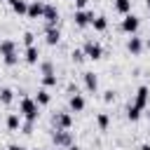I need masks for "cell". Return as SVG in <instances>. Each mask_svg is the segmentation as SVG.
<instances>
[{
	"mask_svg": "<svg viewBox=\"0 0 150 150\" xmlns=\"http://www.w3.org/2000/svg\"><path fill=\"white\" fill-rule=\"evenodd\" d=\"M19 112H21V117H23V120L38 122V117H40V105L35 103V98L23 96V98H21V105H19Z\"/></svg>",
	"mask_w": 150,
	"mask_h": 150,
	"instance_id": "1",
	"label": "cell"
},
{
	"mask_svg": "<svg viewBox=\"0 0 150 150\" xmlns=\"http://www.w3.org/2000/svg\"><path fill=\"white\" fill-rule=\"evenodd\" d=\"M52 143H54L56 148H68V145L73 143V134H70L68 129H54V131H52Z\"/></svg>",
	"mask_w": 150,
	"mask_h": 150,
	"instance_id": "2",
	"label": "cell"
},
{
	"mask_svg": "<svg viewBox=\"0 0 150 150\" xmlns=\"http://www.w3.org/2000/svg\"><path fill=\"white\" fill-rule=\"evenodd\" d=\"M138 26H141V19H138L136 14H131V12H129V14H124V19H122V26H120V28H122L124 33L134 35V33L138 30Z\"/></svg>",
	"mask_w": 150,
	"mask_h": 150,
	"instance_id": "3",
	"label": "cell"
},
{
	"mask_svg": "<svg viewBox=\"0 0 150 150\" xmlns=\"http://www.w3.org/2000/svg\"><path fill=\"white\" fill-rule=\"evenodd\" d=\"M82 52H84V56H87V59H91V61H98V59L103 56V47H101L98 42H94V40H87Z\"/></svg>",
	"mask_w": 150,
	"mask_h": 150,
	"instance_id": "4",
	"label": "cell"
},
{
	"mask_svg": "<svg viewBox=\"0 0 150 150\" xmlns=\"http://www.w3.org/2000/svg\"><path fill=\"white\" fill-rule=\"evenodd\" d=\"M91 19H94V12H89V9H75L73 21H75L77 28H87V26H91Z\"/></svg>",
	"mask_w": 150,
	"mask_h": 150,
	"instance_id": "5",
	"label": "cell"
},
{
	"mask_svg": "<svg viewBox=\"0 0 150 150\" xmlns=\"http://www.w3.org/2000/svg\"><path fill=\"white\" fill-rule=\"evenodd\" d=\"M42 19L47 23V28H54L59 23V9L54 5H45V12H42Z\"/></svg>",
	"mask_w": 150,
	"mask_h": 150,
	"instance_id": "6",
	"label": "cell"
},
{
	"mask_svg": "<svg viewBox=\"0 0 150 150\" xmlns=\"http://www.w3.org/2000/svg\"><path fill=\"white\" fill-rule=\"evenodd\" d=\"M52 122H54L56 129H70L73 127V115L70 112H54Z\"/></svg>",
	"mask_w": 150,
	"mask_h": 150,
	"instance_id": "7",
	"label": "cell"
},
{
	"mask_svg": "<svg viewBox=\"0 0 150 150\" xmlns=\"http://www.w3.org/2000/svg\"><path fill=\"white\" fill-rule=\"evenodd\" d=\"M148 101H150V89L143 84V87H138V89H136V98H134V105H138L141 110H145Z\"/></svg>",
	"mask_w": 150,
	"mask_h": 150,
	"instance_id": "8",
	"label": "cell"
},
{
	"mask_svg": "<svg viewBox=\"0 0 150 150\" xmlns=\"http://www.w3.org/2000/svg\"><path fill=\"white\" fill-rule=\"evenodd\" d=\"M82 80H84L87 91L96 94V89H98V77H96V73H82Z\"/></svg>",
	"mask_w": 150,
	"mask_h": 150,
	"instance_id": "9",
	"label": "cell"
},
{
	"mask_svg": "<svg viewBox=\"0 0 150 150\" xmlns=\"http://www.w3.org/2000/svg\"><path fill=\"white\" fill-rule=\"evenodd\" d=\"M84 105H87V103H84V96L77 94V91H73V94H70V110H73V112H82Z\"/></svg>",
	"mask_w": 150,
	"mask_h": 150,
	"instance_id": "10",
	"label": "cell"
},
{
	"mask_svg": "<svg viewBox=\"0 0 150 150\" xmlns=\"http://www.w3.org/2000/svg\"><path fill=\"white\" fill-rule=\"evenodd\" d=\"M42 12H45V2H42V0H33V2L28 5V12H26V14H28L30 19H38V16H42Z\"/></svg>",
	"mask_w": 150,
	"mask_h": 150,
	"instance_id": "11",
	"label": "cell"
},
{
	"mask_svg": "<svg viewBox=\"0 0 150 150\" xmlns=\"http://www.w3.org/2000/svg\"><path fill=\"white\" fill-rule=\"evenodd\" d=\"M127 49H129L134 56H136V54H141V52H143V40H141V38H136V35H131V38L127 40Z\"/></svg>",
	"mask_w": 150,
	"mask_h": 150,
	"instance_id": "12",
	"label": "cell"
},
{
	"mask_svg": "<svg viewBox=\"0 0 150 150\" xmlns=\"http://www.w3.org/2000/svg\"><path fill=\"white\" fill-rule=\"evenodd\" d=\"M26 63H30V66H35V63H40V49H38L35 45H30V47H26Z\"/></svg>",
	"mask_w": 150,
	"mask_h": 150,
	"instance_id": "13",
	"label": "cell"
},
{
	"mask_svg": "<svg viewBox=\"0 0 150 150\" xmlns=\"http://www.w3.org/2000/svg\"><path fill=\"white\" fill-rule=\"evenodd\" d=\"M59 40H61V33H59L56 26L45 30V42H47V45H59Z\"/></svg>",
	"mask_w": 150,
	"mask_h": 150,
	"instance_id": "14",
	"label": "cell"
},
{
	"mask_svg": "<svg viewBox=\"0 0 150 150\" xmlns=\"http://www.w3.org/2000/svg\"><path fill=\"white\" fill-rule=\"evenodd\" d=\"M12 52H16V42H14V40H9V38L0 40V54L5 56V54H12Z\"/></svg>",
	"mask_w": 150,
	"mask_h": 150,
	"instance_id": "15",
	"label": "cell"
},
{
	"mask_svg": "<svg viewBox=\"0 0 150 150\" xmlns=\"http://www.w3.org/2000/svg\"><path fill=\"white\" fill-rule=\"evenodd\" d=\"M91 26H94V30L103 33V30L108 28V19H105L103 14H98V16H94V19H91Z\"/></svg>",
	"mask_w": 150,
	"mask_h": 150,
	"instance_id": "16",
	"label": "cell"
},
{
	"mask_svg": "<svg viewBox=\"0 0 150 150\" xmlns=\"http://www.w3.org/2000/svg\"><path fill=\"white\" fill-rule=\"evenodd\" d=\"M141 112H143V110L131 103V105L127 108V120H129V122H138V120H141Z\"/></svg>",
	"mask_w": 150,
	"mask_h": 150,
	"instance_id": "17",
	"label": "cell"
},
{
	"mask_svg": "<svg viewBox=\"0 0 150 150\" xmlns=\"http://www.w3.org/2000/svg\"><path fill=\"white\" fill-rule=\"evenodd\" d=\"M49 101H52L49 91H47V89H38V94H35V103H38V105H47Z\"/></svg>",
	"mask_w": 150,
	"mask_h": 150,
	"instance_id": "18",
	"label": "cell"
},
{
	"mask_svg": "<svg viewBox=\"0 0 150 150\" xmlns=\"http://www.w3.org/2000/svg\"><path fill=\"white\" fill-rule=\"evenodd\" d=\"M96 124H98L101 131H105V129L110 127V115H108V112H98V115H96Z\"/></svg>",
	"mask_w": 150,
	"mask_h": 150,
	"instance_id": "19",
	"label": "cell"
},
{
	"mask_svg": "<svg viewBox=\"0 0 150 150\" xmlns=\"http://www.w3.org/2000/svg\"><path fill=\"white\" fill-rule=\"evenodd\" d=\"M19 127H21V117H19L16 112L7 115V129H9V131H16Z\"/></svg>",
	"mask_w": 150,
	"mask_h": 150,
	"instance_id": "20",
	"label": "cell"
},
{
	"mask_svg": "<svg viewBox=\"0 0 150 150\" xmlns=\"http://www.w3.org/2000/svg\"><path fill=\"white\" fill-rule=\"evenodd\" d=\"M12 101H14V91H12L9 87H2V89H0V103L9 105Z\"/></svg>",
	"mask_w": 150,
	"mask_h": 150,
	"instance_id": "21",
	"label": "cell"
},
{
	"mask_svg": "<svg viewBox=\"0 0 150 150\" xmlns=\"http://www.w3.org/2000/svg\"><path fill=\"white\" fill-rule=\"evenodd\" d=\"M112 5H115V9H117L120 14H129V12H131V0H115Z\"/></svg>",
	"mask_w": 150,
	"mask_h": 150,
	"instance_id": "22",
	"label": "cell"
},
{
	"mask_svg": "<svg viewBox=\"0 0 150 150\" xmlns=\"http://www.w3.org/2000/svg\"><path fill=\"white\" fill-rule=\"evenodd\" d=\"M56 73H47V75H42V87L47 89V87H56Z\"/></svg>",
	"mask_w": 150,
	"mask_h": 150,
	"instance_id": "23",
	"label": "cell"
},
{
	"mask_svg": "<svg viewBox=\"0 0 150 150\" xmlns=\"http://www.w3.org/2000/svg\"><path fill=\"white\" fill-rule=\"evenodd\" d=\"M12 9H14L16 14H26V12H28V2H26V0H16V2L12 5Z\"/></svg>",
	"mask_w": 150,
	"mask_h": 150,
	"instance_id": "24",
	"label": "cell"
},
{
	"mask_svg": "<svg viewBox=\"0 0 150 150\" xmlns=\"http://www.w3.org/2000/svg\"><path fill=\"white\" fill-rule=\"evenodd\" d=\"M2 61H5V66H16V63H19V54H16V52L5 54V56H2Z\"/></svg>",
	"mask_w": 150,
	"mask_h": 150,
	"instance_id": "25",
	"label": "cell"
},
{
	"mask_svg": "<svg viewBox=\"0 0 150 150\" xmlns=\"http://www.w3.org/2000/svg\"><path fill=\"white\" fill-rule=\"evenodd\" d=\"M23 45H26V47H30V45H35V35H33L30 30H26V33H23Z\"/></svg>",
	"mask_w": 150,
	"mask_h": 150,
	"instance_id": "26",
	"label": "cell"
},
{
	"mask_svg": "<svg viewBox=\"0 0 150 150\" xmlns=\"http://www.w3.org/2000/svg\"><path fill=\"white\" fill-rule=\"evenodd\" d=\"M70 56H73V61H75V63H82V61H84V59H87V56H84V52H82V49H75V52H73V54H70Z\"/></svg>",
	"mask_w": 150,
	"mask_h": 150,
	"instance_id": "27",
	"label": "cell"
},
{
	"mask_svg": "<svg viewBox=\"0 0 150 150\" xmlns=\"http://www.w3.org/2000/svg\"><path fill=\"white\" fill-rule=\"evenodd\" d=\"M40 68H42V75L54 73V63H52V61H42V63H40Z\"/></svg>",
	"mask_w": 150,
	"mask_h": 150,
	"instance_id": "28",
	"label": "cell"
},
{
	"mask_svg": "<svg viewBox=\"0 0 150 150\" xmlns=\"http://www.w3.org/2000/svg\"><path fill=\"white\" fill-rule=\"evenodd\" d=\"M103 101H105V103H112V101H115V91H112V89H108V91L103 94Z\"/></svg>",
	"mask_w": 150,
	"mask_h": 150,
	"instance_id": "29",
	"label": "cell"
},
{
	"mask_svg": "<svg viewBox=\"0 0 150 150\" xmlns=\"http://www.w3.org/2000/svg\"><path fill=\"white\" fill-rule=\"evenodd\" d=\"M33 124H35V122L26 120V124H23V134H33Z\"/></svg>",
	"mask_w": 150,
	"mask_h": 150,
	"instance_id": "30",
	"label": "cell"
},
{
	"mask_svg": "<svg viewBox=\"0 0 150 150\" xmlns=\"http://www.w3.org/2000/svg\"><path fill=\"white\" fill-rule=\"evenodd\" d=\"M87 2H89V0H75V7H77V9H84Z\"/></svg>",
	"mask_w": 150,
	"mask_h": 150,
	"instance_id": "31",
	"label": "cell"
},
{
	"mask_svg": "<svg viewBox=\"0 0 150 150\" xmlns=\"http://www.w3.org/2000/svg\"><path fill=\"white\" fill-rule=\"evenodd\" d=\"M7 150H26V148H23V145H16V143H12Z\"/></svg>",
	"mask_w": 150,
	"mask_h": 150,
	"instance_id": "32",
	"label": "cell"
},
{
	"mask_svg": "<svg viewBox=\"0 0 150 150\" xmlns=\"http://www.w3.org/2000/svg\"><path fill=\"white\" fill-rule=\"evenodd\" d=\"M141 150H150V143H143V145H141Z\"/></svg>",
	"mask_w": 150,
	"mask_h": 150,
	"instance_id": "33",
	"label": "cell"
},
{
	"mask_svg": "<svg viewBox=\"0 0 150 150\" xmlns=\"http://www.w3.org/2000/svg\"><path fill=\"white\" fill-rule=\"evenodd\" d=\"M68 150H80V148H77V145H73V143H70V145H68Z\"/></svg>",
	"mask_w": 150,
	"mask_h": 150,
	"instance_id": "34",
	"label": "cell"
},
{
	"mask_svg": "<svg viewBox=\"0 0 150 150\" xmlns=\"http://www.w3.org/2000/svg\"><path fill=\"white\" fill-rule=\"evenodd\" d=\"M145 7H148V9H150V0H145Z\"/></svg>",
	"mask_w": 150,
	"mask_h": 150,
	"instance_id": "35",
	"label": "cell"
},
{
	"mask_svg": "<svg viewBox=\"0 0 150 150\" xmlns=\"http://www.w3.org/2000/svg\"><path fill=\"white\" fill-rule=\"evenodd\" d=\"M5 2H9V5H14V2H16V0H5Z\"/></svg>",
	"mask_w": 150,
	"mask_h": 150,
	"instance_id": "36",
	"label": "cell"
},
{
	"mask_svg": "<svg viewBox=\"0 0 150 150\" xmlns=\"http://www.w3.org/2000/svg\"><path fill=\"white\" fill-rule=\"evenodd\" d=\"M145 47H148V49H150V38H148V42H145Z\"/></svg>",
	"mask_w": 150,
	"mask_h": 150,
	"instance_id": "37",
	"label": "cell"
},
{
	"mask_svg": "<svg viewBox=\"0 0 150 150\" xmlns=\"http://www.w3.org/2000/svg\"><path fill=\"white\" fill-rule=\"evenodd\" d=\"M0 89H2V84H0Z\"/></svg>",
	"mask_w": 150,
	"mask_h": 150,
	"instance_id": "38",
	"label": "cell"
}]
</instances>
